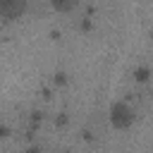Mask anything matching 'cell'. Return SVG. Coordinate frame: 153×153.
Masks as SVG:
<instances>
[{"instance_id":"1","label":"cell","mask_w":153,"mask_h":153,"mask_svg":"<svg viewBox=\"0 0 153 153\" xmlns=\"http://www.w3.org/2000/svg\"><path fill=\"white\" fill-rule=\"evenodd\" d=\"M108 120H110V127H112V129L127 131V129L134 124L136 115H134V110H131V105H129L127 100H115V103L110 105V110H108Z\"/></svg>"},{"instance_id":"2","label":"cell","mask_w":153,"mask_h":153,"mask_svg":"<svg viewBox=\"0 0 153 153\" xmlns=\"http://www.w3.org/2000/svg\"><path fill=\"white\" fill-rule=\"evenodd\" d=\"M26 12L24 0H0V19H19Z\"/></svg>"},{"instance_id":"3","label":"cell","mask_w":153,"mask_h":153,"mask_svg":"<svg viewBox=\"0 0 153 153\" xmlns=\"http://www.w3.org/2000/svg\"><path fill=\"white\" fill-rule=\"evenodd\" d=\"M151 76H153V69H151L148 65H139V67H134V81H139V84H148Z\"/></svg>"},{"instance_id":"4","label":"cell","mask_w":153,"mask_h":153,"mask_svg":"<svg viewBox=\"0 0 153 153\" xmlns=\"http://www.w3.org/2000/svg\"><path fill=\"white\" fill-rule=\"evenodd\" d=\"M76 7V2H65V0H55L53 2V10L55 12H72Z\"/></svg>"},{"instance_id":"5","label":"cell","mask_w":153,"mask_h":153,"mask_svg":"<svg viewBox=\"0 0 153 153\" xmlns=\"http://www.w3.org/2000/svg\"><path fill=\"white\" fill-rule=\"evenodd\" d=\"M7 136H10V127H7V122L0 120V139H7Z\"/></svg>"},{"instance_id":"6","label":"cell","mask_w":153,"mask_h":153,"mask_svg":"<svg viewBox=\"0 0 153 153\" xmlns=\"http://www.w3.org/2000/svg\"><path fill=\"white\" fill-rule=\"evenodd\" d=\"M55 81H57V84H65V74H62V72H60V74H55Z\"/></svg>"}]
</instances>
